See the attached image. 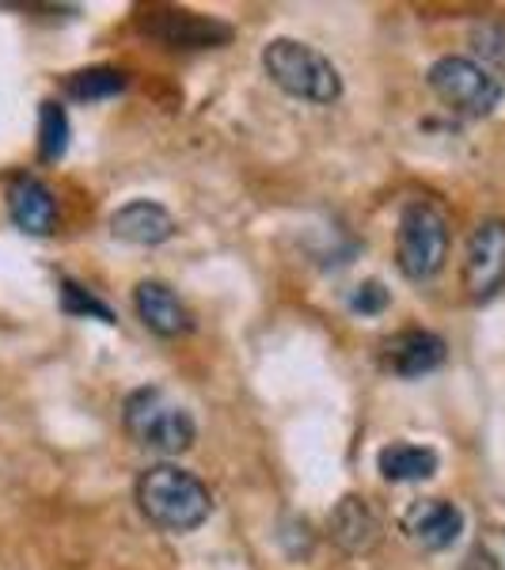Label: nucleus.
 <instances>
[{
  "mask_svg": "<svg viewBox=\"0 0 505 570\" xmlns=\"http://www.w3.org/2000/svg\"><path fill=\"white\" fill-rule=\"evenodd\" d=\"M137 505L141 513L164 532H195L214 513V494L198 480L195 472L179 464H152L149 472L137 480Z\"/></svg>",
  "mask_w": 505,
  "mask_h": 570,
  "instance_id": "f257e3e1",
  "label": "nucleus"
},
{
  "mask_svg": "<svg viewBox=\"0 0 505 570\" xmlns=\"http://www.w3.org/2000/svg\"><path fill=\"white\" fill-rule=\"evenodd\" d=\"M122 426L137 445L160 456H179L195 445V419L164 389H137L122 403Z\"/></svg>",
  "mask_w": 505,
  "mask_h": 570,
  "instance_id": "f03ea898",
  "label": "nucleus"
},
{
  "mask_svg": "<svg viewBox=\"0 0 505 570\" xmlns=\"http://www.w3.org/2000/svg\"><path fill=\"white\" fill-rule=\"evenodd\" d=\"M263 69L286 96L305 99V104H335L343 96V77L330 66V58L316 46L300 39H270L263 50Z\"/></svg>",
  "mask_w": 505,
  "mask_h": 570,
  "instance_id": "7ed1b4c3",
  "label": "nucleus"
},
{
  "mask_svg": "<svg viewBox=\"0 0 505 570\" xmlns=\"http://www.w3.org/2000/svg\"><path fill=\"white\" fill-rule=\"evenodd\" d=\"M448 217L440 214L434 202L418 198L407 202L399 214L396 228V263L403 278L410 282H429L440 274V266L448 259Z\"/></svg>",
  "mask_w": 505,
  "mask_h": 570,
  "instance_id": "20e7f679",
  "label": "nucleus"
},
{
  "mask_svg": "<svg viewBox=\"0 0 505 570\" xmlns=\"http://www.w3.org/2000/svg\"><path fill=\"white\" fill-rule=\"evenodd\" d=\"M429 88L445 107H453L456 115H472L483 118L502 104L505 88L483 61L475 58H440L429 66Z\"/></svg>",
  "mask_w": 505,
  "mask_h": 570,
  "instance_id": "39448f33",
  "label": "nucleus"
},
{
  "mask_svg": "<svg viewBox=\"0 0 505 570\" xmlns=\"http://www.w3.org/2000/svg\"><path fill=\"white\" fill-rule=\"evenodd\" d=\"M141 31L152 42L168 46V50H217V46L232 42V23L217 20V16L187 12V8H152L141 12Z\"/></svg>",
  "mask_w": 505,
  "mask_h": 570,
  "instance_id": "423d86ee",
  "label": "nucleus"
},
{
  "mask_svg": "<svg viewBox=\"0 0 505 570\" xmlns=\"http://www.w3.org/2000/svg\"><path fill=\"white\" fill-rule=\"evenodd\" d=\"M464 289L475 305L498 297L505 289V220L491 217L467 240L464 255Z\"/></svg>",
  "mask_w": 505,
  "mask_h": 570,
  "instance_id": "0eeeda50",
  "label": "nucleus"
},
{
  "mask_svg": "<svg viewBox=\"0 0 505 570\" xmlns=\"http://www.w3.org/2000/svg\"><path fill=\"white\" fill-rule=\"evenodd\" d=\"M445 354H448L445 338L434 335V331L415 327V331H399V335H392L380 351V362L392 376L418 381V376L440 370V365H445Z\"/></svg>",
  "mask_w": 505,
  "mask_h": 570,
  "instance_id": "6e6552de",
  "label": "nucleus"
},
{
  "mask_svg": "<svg viewBox=\"0 0 505 570\" xmlns=\"http://www.w3.org/2000/svg\"><path fill=\"white\" fill-rule=\"evenodd\" d=\"M403 532H407L422 551H445L461 540L464 513H461V505H453L448 499H422L403 513Z\"/></svg>",
  "mask_w": 505,
  "mask_h": 570,
  "instance_id": "1a4fd4ad",
  "label": "nucleus"
},
{
  "mask_svg": "<svg viewBox=\"0 0 505 570\" xmlns=\"http://www.w3.org/2000/svg\"><path fill=\"white\" fill-rule=\"evenodd\" d=\"M8 217L27 236H50L58 225V198L39 176H16L8 183Z\"/></svg>",
  "mask_w": 505,
  "mask_h": 570,
  "instance_id": "9d476101",
  "label": "nucleus"
},
{
  "mask_svg": "<svg viewBox=\"0 0 505 570\" xmlns=\"http://www.w3.org/2000/svg\"><path fill=\"white\" fill-rule=\"evenodd\" d=\"M133 308H137V320L160 338H176V335H187L195 327L190 320L187 305L179 301V293L164 282H141L133 289Z\"/></svg>",
  "mask_w": 505,
  "mask_h": 570,
  "instance_id": "9b49d317",
  "label": "nucleus"
},
{
  "mask_svg": "<svg viewBox=\"0 0 505 570\" xmlns=\"http://www.w3.org/2000/svg\"><path fill=\"white\" fill-rule=\"evenodd\" d=\"M327 532L346 556H369L380 544V518L373 513V505L357 494H346L343 502H335L327 518Z\"/></svg>",
  "mask_w": 505,
  "mask_h": 570,
  "instance_id": "f8f14e48",
  "label": "nucleus"
},
{
  "mask_svg": "<svg viewBox=\"0 0 505 570\" xmlns=\"http://www.w3.org/2000/svg\"><path fill=\"white\" fill-rule=\"evenodd\" d=\"M110 236L133 247H156L176 236V217H171L160 202L137 198L130 206L115 209V217H110Z\"/></svg>",
  "mask_w": 505,
  "mask_h": 570,
  "instance_id": "ddd939ff",
  "label": "nucleus"
},
{
  "mask_svg": "<svg viewBox=\"0 0 505 570\" xmlns=\"http://www.w3.org/2000/svg\"><path fill=\"white\" fill-rule=\"evenodd\" d=\"M376 468H380V475L388 483H422V480H429V475H437L440 456H437V449H429V445L392 441V445L380 449Z\"/></svg>",
  "mask_w": 505,
  "mask_h": 570,
  "instance_id": "4468645a",
  "label": "nucleus"
},
{
  "mask_svg": "<svg viewBox=\"0 0 505 570\" xmlns=\"http://www.w3.org/2000/svg\"><path fill=\"white\" fill-rule=\"evenodd\" d=\"M66 91L80 104H96V99H110L118 91H126V72L122 69H107V66H96V69H80L72 72L66 80Z\"/></svg>",
  "mask_w": 505,
  "mask_h": 570,
  "instance_id": "2eb2a0df",
  "label": "nucleus"
},
{
  "mask_svg": "<svg viewBox=\"0 0 505 570\" xmlns=\"http://www.w3.org/2000/svg\"><path fill=\"white\" fill-rule=\"evenodd\" d=\"M66 153H69V115L61 110V104L46 99L39 110V160L58 164Z\"/></svg>",
  "mask_w": 505,
  "mask_h": 570,
  "instance_id": "dca6fc26",
  "label": "nucleus"
},
{
  "mask_svg": "<svg viewBox=\"0 0 505 570\" xmlns=\"http://www.w3.org/2000/svg\"><path fill=\"white\" fill-rule=\"evenodd\" d=\"M61 308L69 312V316H80V320H99V324H115V312H110L103 301L91 297L85 285L77 282H61Z\"/></svg>",
  "mask_w": 505,
  "mask_h": 570,
  "instance_id": "f3484780",
  "label": "nucleus"
},
{
  "mask_svg": "<svg viewBox=\"0 0 505 570\" xmlns=\"http://www.w3.org/2000/svg\"><path fill=\"white\" fill-rule=\"evenodd\" d=\"M472 50L483 58V66L505 69V23L486 20L472 27Z\"/></svg>",
  "mask_w": 505,
  "mask_h": 570,
  "instance_id": "a211bd4d",
  "label": "nucleus"
},
{
  "mask_svg": "<svg viewBox=\"0 0 505 570\" xmlns=\"http://www.w3.org/2000/svg\"><path fill=\"white\" fill-rule=\"evenodd\" d=\"M388 305H392V293L384 289V282H376V278L362 282L350 293V312H357V316H380Z\"/></svg>",
  "mask_w": 505,
  "mask_h": 570,
  "instance_id": "6ab92c4d",
  "label": "nucleus"
}]
</instances>
